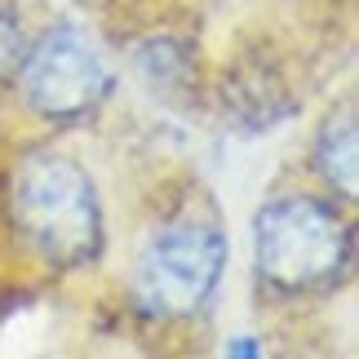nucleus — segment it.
Listing matches in <instances>:
<instances>
[{
  "label": "nucleus",
  "mask_w": 359,
  "mask_h": 359,
  "mask_svg": "<svg viewBox=\"0 0 359 359\" xmlns=\"http://www.w3.org/2000/svg\"><path fill=\"white\" fill-rule=\"evenodd\" d=\"M9 222L45 266L80 271L102 253L98 187L58 151H32L18 160L9 177Z\"/></svg>",
  "instance_id": "nucleus-1"
},
{
  "label": "nucleus",
  "mask_w": 359,
  "mask_h": 359,
  "mask_svg": "<svg viewBox=\"0 0 359 359\" xmlns=\"http://www.w3.org/2000/svg\"><path fill=\"white\" fill-rule=\"evenodd\" d=\"M257 271L284 293L333 288L351 266V226L337 209L311 196H284L257 213Z\"/></svg>",
  "instance_id": "nucleus-2"
},
{
  "label": "nucleus",
  "mask_w": 359,
  "mask_h": 359,
  "mask_svg": "<svg viewBox=\"0 0 359 359\" xmlns=\"http://www.w3.org/2000/svg\"><path fill=\"white\" fill-rule=\"evenodd\" d=\"M226 271V236L209 222H177L137 257L133 302L151 320H187L217 293Z\"/></svg>",
  "instance_id": "nucleus-3"
},
{
  "label": "nucleus",
  "mask_w": 359,
  "mask_h": 359,
  "mask_svg": "<svg viewBox=\"0 0 359 359\" xmlns=\"http://www.w3.org/2000/svg\"><path fill=\"white\" fill-rule=\"evenodd\" d=\"M13 76L22 85L27 107L53 124L89 116L111 93V62L98 40L76 22H53L32 36Z\"/></svg>",
  "instance_id": "nucleus-4"
},
{
  "label": "nucleus",
  "mask_w": 359,
  "mask_h": 359,
  "mask_svg": "<svg viewBox=\"0 0 359 359\" xmlns=\"http://www.w3.org/2000/svg\"><path fill=\"white\" fill-rule=\"evenodd\" d=\"M355 116L341 111L324 124L320 142H315V164L341 196H355Z\"/></svg>",
  "instance_id": "nucleus-5"
},
{
  "label": "nucleus",
  "mask_w": 359,
  "mask_h": 359,
  "mask_svg": "<svg viewBox=\"0 0 359 359\" xmlns=\"http://www.w3.org/2000/svg\"><path fill=\"white\" fill-rule=\"evenodd\" d=\"M27 45H32V36H27V27H22V13L0 5V80L18 72Z\"/></svg>",
  "instance_id": "nucleus-6"
},
{
  "label": "nucleus",
  "mask_w": 359,
  "mask_h": 359,
  "mask_svg": "<svg viewBox=\"0 0 359 359\" xmlns=\"http://www.w3.org/2000/svg\"><path fill=\"white\" fill-rule=\"evenodd\" d=\"M226 359H262V351H257L253 337H236V341L226 346Z\"/></svg>",
  "instance_id": "nucleus-7"
}]
</instances>
